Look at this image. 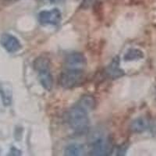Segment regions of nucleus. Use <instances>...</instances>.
<instances>
[{"mask_svg":"<svg viewBox=\"0 0 156 156\" xmlns=\"http://www.w3.org/2000/svg\"><path fill=\"white\" fill-rule=\"evenodd\" d=\"M67 122L69 127L76 133H84L89 127V118L87 111L76 104L68 112Z\"/></svg>","mask_w":156,"mask_h":156,"instance_id":"nucleus-1","label":"nucleus"},{"mask_svg":"<svg viewBox=\"0 0 156 156\" xmlns=\"http://www.w3.org/2000/svg\"><path fill=\"white\" fill-rule=\"evenodd\" d=\"M85 79L83 69H65L59 76V84L65 89H71L83 83Z\"/></svg>","mask_w":156,"mask_h":156,"instance_id":"nucleus-2","label":"nucleus"},{"mask_svg":"<svg viewBox=\"0 0 156 156\" xmlns=\"http://www.w3.org/2000/svg\"><path fill=\"white\" fill-rule=\"evenodd\" d=\"M113 145L109 138H98L91 145L90 154L94 156H107L112 154Z\"/></svg>","mask_w":156,"mask_h":156,"instance_id":"nucleus-3","label":"nucleus"},{"mask_svg":"<svg viewBox=\"0 0 156 156\" xmlns=\"http://www.w3.org/2000/svg\"><path fill=\"white\" fill-rule=\"evenodd\" d=\"M38 20L44 25H58L62 20V13L57 8L51 10H43L39 12Z\"/></svg>","mask_w":156,"mask_h":156,"instance_id":"nucleus-4","label":"nucleus"},{"mask_svg":"<svg viewBox=\"0 0 156 156\" xmlns=\"http://www.w3.org/2000/svg\"><path fill=\"white\" fill-rule=\"evenodd\" d=\"M87 64L85 56L80 52H73L66 55L65 67L66 69H83Z\"/></svg>","mask_w":156,"mask_h":156,"instance_id":"nucleus-5","label":"nucleus"},{"mask_svg":"<svg viewBox=\"0 0 156 156\" xmlns=\"http://www.w3.org/2000/svg\"><path fill=\"white\" fill-rule=\"evenodd\" d=\"M0 44L9 53H15L21 49L22 45L19 39L10 34H2L0 37Z\"/></svg>","mask_w":156,"mask_h":156,"instance_id":"nucleus-6","label":"nucleus"},{"mask_svg":"<svg viewBox=\"0 0 156 156\" xmlns=\"http://www.w3.org/2000/svg\"><path fill=\"white\" fill-rule=\"evenodd\" d=\"M37 73H38L39 81L41 86L46 90L50 91L53 87V77L50 69L38 71Z\"/></svg>","mask_w":156,"mask_h":156,"instance_id":"nucleus-7","label":"nucleus"},{"mask_svg":"<svg viewBox=\"0 0 156 156\" xmlns=\"http://www.w3.org/2000/svg\"><path fill=\"white\" fill-rule=\"evenodd\" d=\"M106 72L111 77L114 78V79L121 77L124 75V71L119 67V57L117 56L112 59L111 63L109 64V66L107 68Z\"/></svg>","mask_w":156,"mask_h":156,"instance_id":"nucleus-8","label":"nucleus"},{"mask_svg":"<svg viewBox=\"0 0 156 156\" xmlns=\"http://www.w3.org/2000/svg\"><path fill=\"white\" fill-rule=\"evenodd\" d=\"M149 127V121L144 117L136 118L130 124L131 131L136 133H140L147 130Z\"/></svg>","mask_w":156,"mask_h":156,"instance_id":"nucleus-9","label":"nucleus"},{"mask_svg":"<svg viewBox=\"0 0 156 156\" xmlns=\"http://www.w3.org/2000/svg\"><path fill=\"white\" fill-rule=\"evenodd\" d=\"M84 153V147L80 144H70L64 148V154L67 156H80Z\"/></svg>","mask_w":156,"mask_h":156,"instance_id":"nucleus-10","label":"nucleus"},{"mask_svg":"<svg viewBox=\"0 0 156 156\" xmlns=\"http://www.w3.org/2000/svg\"><path fill=\"white\" fill-rule=\"evenodd\" d=\"M78 105L85 108L86 110H93L96 106V100L91 95H84L81 98L77 103Z\"/></svg>","mask_w":156,"mask_h":156,"instance_id":"nucleus-11","label":"nucleus"},{"mask_svg":"<svg viewBox=\"0 0 156 156\" xmlns=\"http://www.w3.org/2000/svg\"><path fill=\"white\" fill-rule=\"evenodd\" d=\"M34 67L37 72L44 69H50V60L46 56L41 55L37 57L34 62Z\"/></svg>","mask_w":156,"mask_h":156,"instance_id":"nucleus-12","label":"nucleus"},{"mask_svg":"<svg viewBox=\"0 0 156 156\" xmlns=\"http://www.w3.org/2000/svg\"><path fill=\"white\" fill-rule=\"evenodd\" d=\"M144 58V53L137 48H130L125 53L123 59L125 61H134L139 60Z\"/></svg>","mask_w":156,"mask_h":156,"instance_id":"nucleus-13","label":"nucleus"},{"mask_svg":"<svg viewBox=\"0 0 156 156\" xmlns=\"http://www.w3.org/2000/svg\"><path fill=\"white\" fill-rule=\"evenodd\" d=\"M0 96L2 99V103L5 106H9L12 102V94L11 92L7 89L0 87Z\"/></svg>","mask_w":156,"mask_h":156,"instance_id":"nucleus-14","label":"nucleus"},{"mask_svg":"<svg viewBox=\"0 0 156 156\" xmlns=\"http://www.w3.org/2000/svg\"><path fill=\"white\" fill-rule=\"evenodd\" d=\"M11 155H20L21 154V151L16 149V147H12V148L10 149V154Z\"/></svg>","mask_w":156,"mask_h":156,"instance_id":"nucleus-15","label":"nucleus"},{"mask_svg":"<svg viewBox=\"0 0 156 156\" xmlns=\"http://www.w3.org/2000/svg\"><path fill=\"white\" fill-rule=\"evenodd\" d=\"M52 3H60V2H65L66 0H50Z\"/></svg>","mask_w":156,"mask_h":156,"instance_id":"nucleus-16","label":"nucleus"},{"mask_svg":"<svg viewBox=\"0 0 156 156\" xmlns=\"http://www.w3.org/2000/svg\"><path fill=\"white\" fill-rule=\"evenodd\" d=\"M9 2H14V1H17V0H7Z\"/></svg>","mask_w":156,"mask_h":156,"instance_id":"nucleus-17","label":"nucleus"}]
</instances>
